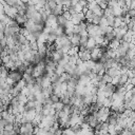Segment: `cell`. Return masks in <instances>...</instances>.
I'll return each instance as SVG.
<instances>
[{"label":"cell","mask_w":135,"mask_h":135,"mask_svg":"<svg viewBox=\"0 0 135 135\" xmlns=\"http://www.w3.org/2000/svg\"><path fill=\"white\" fill-rule=\"evenodd\" d=\"M28 17L27 15H20V14H17L16 17H15V20L17 21V23L18 24H24L26 22L28 21Z\"/></svg>","instance_id":"9c48e42d"},{"label":"cell","mask_w":135,"mask_h":135,"mask_svg":"<svg viewBox=\"0 0 135 135\" xmlns=\"http://www.w3.org/2000/svg\"><path fill=\"white\" fill-rule=\"evenodd\" d=\"M68 21H69V20H66L62 15L57 16V26H60V27L65 28V24H66V22H68Z\"/></svg>","instance_id":"5bb4252c"},{"label":"cell","mask_w":135,"mask_h":135,"mask_svg":"<svg viewBox=\"0 0 135 135\" xmlns=\"http://www.w3.org/2000/svg\"><path fill=\"white\" fill-rule=\"evenodd\" d=\"M20 135H33V134H31V133H23V134H20Z\"/></svg>","instance_id":"4316f807"},{"label":"cell","mask_w":135,"mask_h":135,"mask_svg":"<svg viewBox=\"0 0 135 135\" xmlns=\"http://www.w3.org/2000/svg\"><path fill=\"white\" fill-rule=\"evenodd\" d=\"M63 5H61V4H57L55 6V9L52 11V14L53 15H55L56 17L57 16H60V15H62V13H63Z\"/></svg>","instance_id":"ba28073f"},{"label":"cell","mask_w":135,"mask_h":135,"mask_svg":"<svg viewBox=\"0 0 135 135\" xmlns=\"http://www.w3.org/2000/svg\"><path fill=\"white\" fill-rule=\"evenodd\" d=\"M85 20H86V16L83 13H76V14L72 15V19H71V21L73 22L74 26L79 24L80 22H82Z\"/></svg>","instance_id":"5b68a950"},{"label":"cell","mask_w":135,"mask_h":135,"mask_svg":"<svg viewBox=\"0 0 135 135\" xmlns=\"http://www.w3.org/2000/svg\"><path fill=\"white\" fill-rule=\"evenodd\" d=\"M2 69H3V66H2V65H0V75H1V72H2Z\"/></svg>","instance_id":"484cf974"},{"label":"cell","mask_w":135,"mask_h":135,"mask_svg":"<svg viewBox=\"0 0 135 135\" xmlns=\"http://www.w3.org/2000/svg\"><path fill=\"white\" fill-rule=\"evenodd\" d=\"M75 66H76V64H74V63H72V62H68L65 65H64V71L66 72V73H69V74H71L72 72H73V70L75 69Z\"/></svg>","instance_id":"7c38bea8"},{"label":"cell","mask_w":135,"mask_h":135,"mask_svg":"<svg viewBox=\"0 0 135 135\" xmlns=\"http://www.w3.org/2000/svg\"><path fill=\"white\" fill-rule=\"evenodd\" d=\"M78 56H79V59H81L82 61L91 60V51H89L86 47H79Z\"/></svg>","instance_id":"7a4b0ae2"},{"label":"cell","mask_w":135,"mask_h":135,"mask_svg":"<svg viewBox=\"0 0 135 135\" xmlns=\"http://www.w3.org/2000/svg\"><path fill=\"white\" fill-rule=\"evenodd\" d=\"M11 60V56L10 55H6V56H4V57H2V63L3 64H5V63H9Z\"/></svg>","instance_id":"7402d4cb"},{"label":"cell","mask_w":135,"mask_h":135,"mask_svg":"<svg viewBox=\"0 0 135 135\" xmlns=\"http://www.w3.org/2000/svg\"><path fill=\"white\" fill-rule=\"evenodd\" d=\"M128 16L130 18H133L135 16V9H132V7H129L128 9Z\"/></svg>","instance_id":"ffe728a7"},{"label":"cell","mask_w":135,"mask_h":135,"mask_svg":"<svg viewBox=\"0 0 135 135\" xmlns=\"http://www.w3.org/2000/svg\"><path fill=\"white\" fill-rule=\"evenodd\" d=\"M100 20H101V17H99V16H95V18L93 19V22L92 23H94V24H99V22H100Z\"/></svg>","instance_id":"603a6c76"},{"label":"cell","mask_w":135,"mask_h":135,"mask_svg":"<svg viewBox=\"0 0 135 135\" xmlns=\"http://www.w3.org/2000/svg\"><path fill=\"white\" fill-rule=\"evenodd\" d=\"M88 9H89L90 11H92V12L96 13L97 11L100 10L101 7L99 6V4H98L96 1H92V2H89V3H88Z\"/></svg>","instance_id":"30bf717a"},{"label":"cell","mask_w":135,"mask_h":135,"mask_svg":"<svg viewBox=\"0 0 135 135\" xmlns=\"http://www.w3.org/2000/svg\"><path fill=\"white\" fill-rule=\"evenodd\" d=\"M79 2V0H71V3L72 4H76V3H78Z\"/></svg>","instance_id":"d4e9b609"},{"label":"cell","mask_w":135,"mask_h":135,"mask_svg":"<svg viewBox=\"0 0 135 135\" xmlns=\"http://www.w3.org/2000/svg\"><path fill=\"white\" fill-rule=\"evenodd\" d=\"M4 15V4L3 3H0V16Z\"/></svg>","instance_id":"cb8c5ba5"},{"label":"cell","mask_w":135,"mask_h":135,"mask_svg":"<svg viewBox=\"0 0 135 135\" xmlns=\"http://www.w3.org/2000/svg\"><path fill=\"white\" fill-rule=\"evenodd\" d=\"M96 47H97V43H96L95 39L92 38V37H89V40H88V42H87L86 48H87L89 51H92V50H93L94 48H96Z\"/></svg>","instance_id":"52a82bcc"},{"label":"cell","mask_w":135,"mask_h":135,"mask_svg":"<svg viewBox=\"0 0 135 135\" xmlns=\"http://www.w3.org/2000/svg\"><path fill=\"white\" fill-rule=\"evenodd\" d=\"M80 37L81 35L80 34H73V35L70 37L71 43L73 47H79L80 46Z\"/></svg>","instance_id":"8992f818"},{"label":"cell","mask_w":135,"mask_h":135,"mask_svg":"<svg viewBox=\"0 0 135 135\" xmlns=\"http://www.w3.org/2000/svg\"><path fill=\"white\" fill-rule=\"evenodd\" d=\"M120 44V40H118L117 38H114L113 40H111L109 42V49H112V50H116Z\"/></svg>","instance_id":"8fae6325"},{"label":"cell","mask_w":135,"mask_h":135,"mask_svg":"<svg viewBox=\"0 0 135 135\" xmlns=\"http://www.w3.org/2000/svg\"><path fill=\"white\" fill-rule=\"evenodd\" d=\"M65 71H64V66H61L59 64H57V66H56V69H55V73L56 74H58V75H61L63 74Z\"/></svg>","instance_id":"e0dca14e"},{"label":"cell","mask_w":135,"mask_h":135,"mask_svg":"<svg viewBox=\"0 0 135 135\" xmlns=\"http://www.w3.org/2000/svg\"><path fill=\"white\" fill-rule=\"evenodd\" d=\"M119 135H133V134H132V132H131L130 129H123V130L119 133Z\"/></svg>","instance_id":"44dd1931"},{"label":"cell","mask_w":135,"mask_h":135,"mask_svg":"<svg viewBox=\"0 0 135 135\" xmlns=\"http://www.w3.org/2000/svg\"><path fill=\"white\" fill-rule=\"evenodd\" d=\"M85 16H86V20H88L89 22H93V19L95 18V16H96V14L94 13V12H92V11H88V12L85 14Z\"/></svg>","instance_id":"4fadbf2b"},{"label":"cell","mask_w":135,"mask_h":135,"mask_svg":"<svg viewBox=\"0 0 135 135\" xmlns=\"http://www.w3.org/2000/svg\"><path fill=\"white\" fill-rule=\"evenodd\" d=\"M93 114L95 115V117L98 119L99 122H105L108 120V117L110 115V111H109V108L103 107V108H99Z\"/></svg>","instance_id":"6da1fadb"},{"label":"cell","mask_w":135,"mask_h":135,"mask_svg":"<svg viewBox=\"0 0 135 135\" xmlns=\"http://www.w3.org/2000/svg\"><path fill=\"white\" fill-rule=\"evenodd\" d=\"M62 16H63L66 20H71V19H72V14L69 12V11H63Z\"/></svg>","instance_id":"d6986e66"},{"label":"cell","mask_w":135,"mask_h":135,"mask_svg":"<svg viewBox=\"0 0 135 135\" xmlns=\"http://www.w3.org/2000/svg\"><path fill=\"white\" fill-rule=\"evenodd\" d=\"M63 106H64V104L62 103L61 100H60V101H58V103H56V104H54V105H53V107H54V109L56 110V112H60V111H62Z\"/></svg>","instance_id":"9a60e30c"},{"label":"cell","mask_w":135,"mask_h":135,"mask_svg":"<svg viewBox=\"0 0 135 135\" xmlns=\"http://www.w3.org/2000/svg\"><path fill=\"white\" fill-rule=\"evenodd\" d=\"M9 78L13 81V83L15 85L16 82H18L19 80H21L23 78V74L20 73L19 71H10L9 73Z\"/></svg>","instance_id":"3957f363"},{"label":"cell","mask_w":135,"mask_h":135,"mask_svg":"<svg viewBox=\"0 0 135 135\" xmlns=\"http://www.w3.org/2000/svg\"><path fill=\"white\" fill-rule=\"evenodd\" d=\"M50 97H51V99H52V101H53V105H54V104H56V103H58V101H60V97H59L58 95L54 94V93H53Z\"/></svg>","instance_id":"ac0fdd59"},{"label":"cell","mask_w":135,"mask_h":135,"mask_svg":"<svg viewBox=\"0 0 135 135\" xmlns=\"http://www.w3.org/2000/svg\"><path fill=\"white\" fill-rule=\"evenodd\" d=\"M89 40V35H81L80 37V46L79 47H86L87 46V42Z\"/></svg>","instance_id":"2e32d148"},{"label":"cell","mask_w":135,"mask_h":135,"mask_svg":"<svg viewBox=\"0 0 135 135\" xmlns=\"http://www.w3.org/2000/svg\"><path fill=\"white\" fill-rule=\"evenodd\" d=\"M4 14L7 15L9 17H11L12 19H15L16 15L18 14V10L16 7H13V6H10L7 4H4Z\"/></svg>","instance_id":"277c9868"}]
</instances>
